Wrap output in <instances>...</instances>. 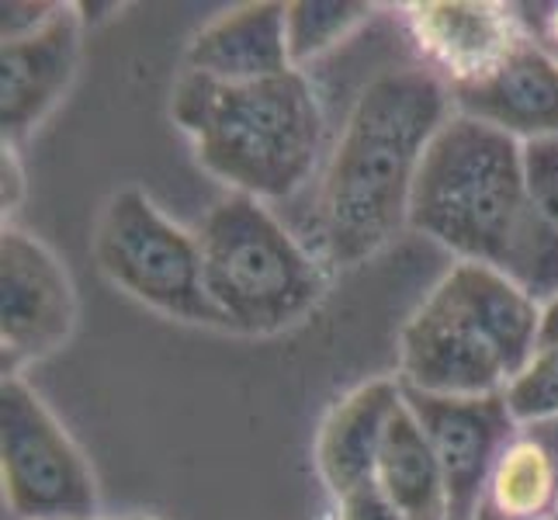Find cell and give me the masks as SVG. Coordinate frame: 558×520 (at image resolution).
Masks as SVG:
<instances>
[{"mask_svg":"<svg viewBox=\"0 0 558 520\" xmlns=\"http://www.w3.org/2000/svg\"><path fill=\"white\" fill-rule=\"evenodd\" d=\"M451 114V87L427 66L372 76L323 173L319 240L326 261L357 267L410 226L420 167Z\"/></svg>","mask_w":558,"mask_h":520,"instance_id":"6da1fadb","label":"cell"},{"mask_svg":"<svg viewBox=\"0 0 558 520\" xmlns=\"http://www.w3.org/2000/svg\"><path fill=\"white\" fill-rule=\"evenodd\" d=\"M170 119L229 195L257 202L292 198L313 178L326 132L319 98L302 70L260 84H219L181 70Z\"/></svg>","mask_w":558,"mask_h":520,"instance_id":"7a4b0ae2","label":"cell"},{"mask_svg":"<svg viewBox=\"0 0 558 520\" xmlns=\"http://www.w3.org/2000/svg\"><path fill=\"white\" fill-rule=\"evenodd\" d=\"M521 216L524 143L454 111L420 167L410 226L458 261L504 271Z\"/></svg>","mask_w":558,"mask_h":520,"instance_id":"3957f363","label":"cell"},{"mask_svg":"<svg viewBox=\"0 0 558 520\" xmlns=\"http://www.w3.org/2000/svg\"><path fill=\"white\" fill-rule=\"evenodd\" d=\"M202 275L222 330L271 337L310 316L326 295V267L267 202L226 195L198 226Z\"/></svg>","mask_w":558,"mask_h":520,"instance_id":"277c9868","label":"cell"},{"mask_svg":"<svg viewBox=\"0 0 558 520\" xmlns=\"http://www.w3.org/2000/svg\"><path fill=\"white\" fill-rule=\"evenodd\" d=\"M90 250L101 275L129 299L170 319L222 330L205 292L198 233L170 219L143 188H122L105 202Z\"/></svg>","mask_w":558,"mask_h":520,"instance_id":"5b68a950","label":"cell"},{"mask_svg":"<svg viewBox=\"0 0 558 520\" xmlns=\"http://www.w3.org/2000/svg\"><path fill=\"white\" fill-rule=\"evenodd\" d=\"M0 483L17 520H98L90 461L25 375L0 382Z\"/></svg>","mask_w":558,"mask_h":520,"instance_id":"8992f818","label":"cell"},{"mask_svg":"<svg viewBox=\"0 0 558 520\" xmlns=\"http://www.w3.org/2000/svg\"><path fill=\"white\" fill-rule=\"evenodd\" d=\"M76 330V288L52 250L4 222L0 233V347L4 378L63 351Z\"/></svg>","mask_w":558,"mask_h":520,"instance_id":"52a82bcc","label":"cell"},{"mask_svg":"<svg viewBox=\"0 0 558 520\" xmlns=\"http://www.w3.org/2000/svg\"><path fill=\"white\" fill-rule=\"evenodd\" d=\"M399 382L423 396H499L513 368L493 337L465 310L430 288L399 334Z\"/></svg>","mask_w":558,"mask_h":520,"instance_id":"ba28073f","label":"cell"},{"mask_svg":"<svg viewBox=\"0 0 558 520\" xmlns=\"http://www.w3.org/2000/svg\"><path fill=\"white\" fill-rule=\"evenodd\" d=\"M407 392V407L427 434L430 448L445 469L451 520H475L483 504L489 475L499 455L510 445V437L521 431L513 420L507 396H475V399H448Z\"/></svg>","mask_w":558,"mask_h":520,"instance_id":"9c48e42d","label":"cell"},{"mask_svg":"<svg viewBox=\"0 0 558 520\" xmlns=\"http://www.w3.org/2000/svg\"><path fill=\"white\" fill-rule=\"evenodd\" d=\"M81 14L63 4L38 32L0 46V132L8 146H22L66 98L81 66Z\"/></svg>","mask_w":558,"mask_h":520,"instance_id":"30bf717a","label":"cell"},{"mask_svg":"<svg viewBox=\"0 0 558 520\" xmlns=\"http://www.w3.org/2000/svg\"><path fill=\"white\" fill-rule=\"evenodd\" d=\"M407 28L416 49L448 87L478 81L524 43L517 8L478 0H427L407 8Z\"/></svg>","mask_w":558,"mask_h":520,"instance_id":"8fae6325","label":"cell"},{"mask_svg":"<svg viewBox=\"0 0 558 520\" xmlns=\"http://www.w3.org/2000/svg\"><path fill=\"white\" fill-rule=\"evenodd\" d=\"M458 114L507 132L517 143L558 140V63L524 38L478 81L451 87Z\"/></svg>","mask_w":558,"mask_h":520,"instance_id":"7c38bea8","label":"cell"},{"mask_svg":"<svg viewBox=\"0 0 558 520\" xmlns=\"http://www.w3.org/2000/svg\"><path fill=\"white\" fill-rule=\"evenodd\" d=\"M184 70L205 73L219 84H260L295 73L288 49V4L257 0L211 17L191 38Z\"/></svg>","mask_w":558,"mask_h":520,"instance_id":"4fadbf2b","label":"cell"},{"mask_svg":"<svg viewBox=\"0 0 558 520\" xmlns=\"http://www.w3.org/2000/svg\"><path fill=\"white\" fill-rule=\"evenodd\" d=\"M402 407L399 378H372L340 396L323 416L313 445L319 483L333 499L375 479V465L389 434V423Z\"/></svg>","mask_w":558,"mask_h":520,"instance_id":"5bb4252c","label":"cell"},{"mask_svg":"<svg viewBox=\"0 0 558 520\" xmlns=\"http://www.w3.org/2000/svg\"><path fill=\"white\" fill-rule=\"evenodd\" d=\"M504 275L542 305L558 295V140L524 143V216Z\"/></svg>","mask_w":558,"mask_h":520,"instance_id":"9a60e30c","label":"cell"},{"mask_svg":"<svg viewBox=\"0 0 558 520\" xmlns=\"http://www.w3.org/2000/svg\"><path fill=\"white\" fill-rule=\"evenodd\" d=\"M558 517V420L527 423L499 455L475 520Z\"/></svg>","mask_w":558,"mask_h":520,"instance_id":"2e32d148","label":"cell"},{"mask_svg":"<svg viewBox=\"0 0 558 520\" xmlns=\"http://www.w3.org/2000/svg\"><path fill=\"white\" fill-rule=\"evenodd\" d=\"M375 483L407 520H451L445 469H440L413 410L407 407V392H402V407L385 434Z\"/></svg>","mask_w":558,"mask_h":520,"instance_id":"e0dca14e","label":"cell"},{"mask_svg":"<svg viewBox=\"0 0 558 520\" xmlns=\"http://www.w3.org/2000/svg\"><path fill=\"white\" fill-rule=\"evenodd\" d=\"M372 14L375 8L357 4V0H295L288 4V49H292L295 70L337 49L343 38L368 25Z\"/></svg>","mask_w":558,"mask_h":520,"instance_id":"ac0fdd59","label":"cell"},{"mask_svg":"<svg viewBox=\"0 0 558 520\" xmlns=\"http://www.w3.org/2000/svg\"><path fill=\"white\" fill-rule=\"evenodd\" d=\"M507 407L513 420L527 423L558 420V347H537L524 372L507 385Z\"/></svg>","mask_w":558,"mask_h":520,"instance_id":"d6986e66","label":"cell"},{"mask_svg":"<svg viewBox=\"0 0 558 520\" xmlns=\"http://www.w3.org/2000/svg\"><path fill=\"white\" fill-rule=\"evenodd\" d=\"M333 520H407L389 496L378 489V483H364L351 493L333 499Z\"/></svg>","mask_w":558,"mask_h":520,"instance_id":"ffe728a7","label":"cell"},{"mask_svg":"<svg viewBox=\"0 0 558 520\" xmlns=\"http://www.w3.org/2000/svg\"><path fill=\"white\" fill-rule=\"evenodd\" d=\"M517 14H521L531 43L537 49H545L558 63V4H524L517 8Z\"/></svg>","mask_w":558,"mask_h":520,"instance_id":"44dd1931","label":"cell"},{"mask_svg":"<svg viewBox=\"0 0 558 520\" xmlns=\"http://www.w3.org/2000/svg\"><path fill=\"white\" fill-rule=\"evenodd\" d=\"M63 4H4V43L8 38H22V35H32L38 32L46 22H52L56 14H60Z\"/></svg>","mask_w":558,"mask_h":520,"instance_id":"7402d4cb","label":"cell"},{"mask_svg":"<svg viewBox=\"0 0 558 520\" xmlns=\"http://www.w3.org/2000/svg\"><path fill=\"white\" fill-rule=\"evenodd\" d=\"M0 205H4V219L11 216L14 208H22L25 195H28V181H25V167L22 157H17V146L4 143V157H0Z\"/></svg>","mask_w":558,"mask_h":520,"instance_id":"603a6c76","label":"cell"},{"mask_svg":"<svg viewBox=\"0 0 558 520\" xmlns=\"http://www.w3.org/2000/svg\"><path fill=\"white\" fill-rule=\"evenodd\" d=\"M537 347H558V295L542 305V343Z\"/></svg>","mask_w":558,"mask_h":520,"instance_id":"cb8c5ba5","label":"cell"},{"mask_svg":"<svg viewBox=\"0 0 558 520\" xmlns=\"http://www.w3.org/2000/svg\"><path fill=\"white\" fill-rule=\"evenodd\" d=\"M122 520H160V517H153V513H129V517H122Z\"/></svg>","mask_w":558,"mask_h":520,"instance_id":"d4e9b609","label":"cell"},{"mask_svg":"<svg viewBox=\"0 0 558 520\" xmlns=\"http://www.w3.org/2000/svg\"><path fill=\"white\" fill-rule=\"evenodd\" d=\"M551 520H558V517H551Z\"/></svg>","mask_w":558,"mask_h":520,"instance_id":"484cf974","label":"cell"},{"mask_svg":"<svg viewBox=\"0 0 558 520\" xmlns=\"http://www.w3.org/2000/svg\"><path fill=\"white\" fill-rule=\"evenodd\" d=\"M98 520H101V517H98Z\"/></svg>","mask_w":558,"mask_h":520,"instance_id":"4316f807","label":"cell"}]
</instances>
